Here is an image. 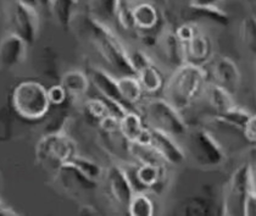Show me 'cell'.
I'll return each instance as SVG.
<instances>
[{"instance_id":"27","label":"cell","mask_w":256,"mask_h":216,"mask_svg":"<svg viewBox=\"0 0 256 216\" xmlns=\"http://www.w3.org/2000/svg\"><path fill=\"white\" fill-rule=\"evenodd\" d=\"M70 162H71L77 170H80L87 178L90 180V181L99 184V182L104 178V168H102L98 162L89 159L87 156L76 154L71 160H70Z\"/></svg>"},{"instance_id":"5","label":"cell","mask_w":256,"mask_h":216,"mask_svg":"<svg viewBox=\"0 0 256 216\" xmlns=\"http://www.w3.org/2000/svg\"><path fill=\"white\" fill-rule=\"evenodd\" d=\"M76 154L77 144L66 132L44 134L36 144L38 164L55 172Z\"/></svg>"},{"instance_id":"10","label":"cell","mask_w":256,"mask_h":216,"mask_svg":"<svg viewBox=\"0 0 256 216\" xmlns=\"http://www.w3.org/2000/svg\"><path fill=\"white\" fill-rule=\"evenodd\" d=\"M150 144L162 156L168 165H180L186 160V152L177 142V138L168 134V132L158 128L149 127Z\"/></svg>"},{"instance_id":"36","label":"cell","mask_w":256,"mask_h":216,"mask_svg":"<svg viewBox=\"0 0 256 216\" xmlns=\"http://www.w3.org/2000/svg\"><path fill=\"white\" fill-rule=\"evenodd\" d=\"M256 214V192H249L244 199L242 215L255 216Z\"/></svg>"},{"instance_id":"37","label":"cell","mask_w":256,"mask_h":216,"mask_svg":"<svg viewBox=\"0 0 256 216\" xmlns=\"http://www.w3.org/2000/svg\"><path fill=\"white\" fill-rule=\"evenodd\" d=\"M242 134H243L244 138L248 140V142L255 143L256 140V118L255 115L252 116V118L249 120V122L246 124V127H244V130L242 131Z\"/></svg>"},{"instance_id":"2","label":"cell","mask_w":256,"mask_h":216,"mask_svg":"<svg viewBox=\"0 0 256 216\" xmlns=\"http://www.w3.org/2000/svg\"><path fill=\"white\" fill-rule=\"evenodd\" d=\"M84 30L93 44L94 49L106 62L108 65L115 68L121 76L124 74H136L134 68L130 62V50L124 42L114 31L112 26L102 24L87 15L84 21Z\"/></svg>"},{"instance_id":"18","label":"cell","mask_w":256,"mask_h":216,"mask_svg":"<svg viewBox=\"0 0 256 216\" xmlns=\"http://www.w3.org/2000/svg\"><path fill=\"white\" fill-rule=\"evenodd\" d=\"M158 46H160L161 52L166 60L174 68L187 62L186 58V44L180 43L174 34V32H166L158 40Z\"/></svg>"},{"instance_id":"4","label":"cell","mask_w":256,"mask_h":216,"mask_svg":"<svg viewBox=\"0 0 256 216\" xmlns=\"http://www.w3.org/2000/svg\"><path fill=\"white\" fill-rule=\"evenodd\" d=\"M14 112L24 120L37 121L50 110L48 90L38 81H22L15 86L11 94Z\"/></svg>"},{"instance_id":"6","label":"cell","mask_w":256,"mask_h":216,"mask_svg":"<svg viewBox=\"0 0 256 216\" xmlns=\"http://www.w3.org/2000/svg\"><path fill=\"white\" fill-rule=\"evenodd\" d=\"M187 146L194 162L202 168H220L226 160L224 146L215 136L205 128H196L187 132Z\"/></svg>"},{"instance_id":"23","label":"cell","mask_w":256,"mask_h":216,"mask_svg":"<svg viewBox=\"0 0 256 216\" xmlns=\"http://www.w3.org/2000/svg\"><path fill=\"white\" fill-rule=\"evenodd\" d=\"M146 124H144L143 118L138 112L133 110L128 112L120 118L118 132L122 137L126 140V142H137L142 134L146 130Z\"/></svg>"},{"instance_id":"25","label":"cell","mask_w":256,"mask_h":216,"mask_svg":"<svg viewBox=\"0 0 256 216\" xmlns=\"http://www.w3.org/2000/svg\"><path fill=\"white\" fill-rule=\"evenodd\" d=\"M168 174V168H158L150 164H139L136 170V181L143 188H152L162 181Z\"/></svg>"},{"instance_id":"14","label":"cell","mask_w":256,"mask_h":216,"mask_svg":"<svg viewBox=\"0 0 256 216\" xmlns=\"http://www.w3.org/2000/svg\"><path fill=\"white\" fill-rule=\"evenodd\" d=\"M212 56V42L205 32L199 31L186 44L187 62L202 65Z\"/></svg>"},{"instance_id":"33","label":"cell","mask_w":256,"mask_h":216,"mask_svg":"<svg viewBox=\"0 0 256 216\" xmlns=\"http://www.w3.org/2000/svg\"><path fill=\"white\" fill-rule=\"evenodd\" d=\"M70 121V115L68 112H61L54 116L52 120L46 124V132L44 134H52V132H66L65 127Z\"/></svg>"},{"instance_id":"16","label":"cell","mask_w":256,"mask_h":216,"mask_svg":"<svg viewBox=\"0 0 256 216\" xmlns=\"http://www.w3.org/2000/svg\"><path fill=\"white\" fill-rule=\"evenodd\" d=\"M133 21L136 30L150 32L156 28L160 22V12L152 2H139L133 5Z\"/></svg>"},{"instance_id":"24","label":"cell","mask_w":256,"mask_h":216,"mask_svg":"<svg viewBox=\"0 0 256 216\" xmlns=\"http://www.w3.org/2000/svg\"><path fill=\"white\" fill-rule=\"evenodd\" d=\"M128 153L132 155L139 164H150L158 168H168L165 160L162 159L156 149L152 144H143L138 142H127Z\"/></svg>"},{"instance_id":"26","label":"cell","mask_w":256,"mask_h":216,"mask_svg":"<svg viewBox=\"0 0 256 216\" xmlns=\"http://www.w3.org/2000/svg\"><path fill=\"white\" fill-rule=\"evenodd\" d=\"M252 114L249 112L248 110L244 109V108L238 106V105H234V106L230 108V110H227L226 112L221 114V115H217L216 118L218 122L227 124V126L232 127V128L238 130V131H243L246 124L249 122L250 118H252Z\"/></svg>"},{"instance_id":"13","label":"cell","mask_w":256,"mask_h":216,"mask_svg":"<svg viewBox=\"0 0 256 216\" xmlns=\"http://www.w3.org/2000/svg\"><path fill=\"white\" fill-rule=\"evenodd\" d=\"M211 74L214 77V83L221 86L230 94L238 92L242 83V74L238 65L230 56H220L212 62Z\"/></svg>"},{"instance_id":"28","label":"cell","mask_w":256,"mask_h":216,"mask_svg":"<svg viewBox=\"0 0 256 216\" xmlns=\"http://www.w3.org/2000/svg\"><path fill=\"white\" fill-rule=\"evenodd\" d=\"M154 210V203L144 192H136L127 206L128 214L132 216H152Z\"/></svg>"},{"instance_id":"1","label":"cell","mask_w":256,"mask_h":216,"mask_svg":"<svg viewBox=\"0 0 256 216\" xmlns=\"http://www.w3.org/2000/svg\"><path fill=\"white\" fill-rule=\"evenodd\" d=\"M208 71L202 65L184 62L174 68L164 87V99L177 110L187 109L205 90Z\"/></svg>"},{"instance_id":"21","label":"cell","mask_w":256,"mask_h":216,"mask_svg":"<svg viewBox=\"0 0 256 216\" xmlns=\"http://www.w3.org/2000/svg\"><path fill=\"white\" fill-rule=\"evenodd\" d=\"M204 94L206 96L210 106L215 110L217 115L226 112L227 110H230V108L236 105L233 94H230L227 90L216 84V83H210V84L205 86Z\"/></svg>"},{"instance_id":"22","label":"cell","mask_w":256,"mask_h":216,"mask_svg":"<svg viewBox=\"0 0 256 216\" xmlns=\"http://www.w3.org/2000/svg\"><path fill=\"white\" fill-rule=\"evenodd\" d=\"M118 86L121 98L130 109L143 100L144 92L136 74H124L118 77Z\"/></svg>"},{"instance_id":"20","label":"cell","mask_w":256,"mask_h":216,"mask_svg":"<svg viewBox=\"0 0 256 216\" xmlns=\"http://www.w3.org/2000/svg\"><path fill=\"white\" fill-rule=\"evenodd\" d=\"M118 2L120 0H87L88 16L111 26L115 22Z\"/></svg>"},{"instance_id":"19","label":"cell","mask_w":256,"mask_h":216,"mask_svg":"<svg viewBox=\"0 0 256 216\" xmlns=\"http://www.w3.org/2000/svg\"><path fill=\"white\" fill-rule=\"evenodd\" d=\"M60 84L65 88L68 96L72 98H82L87 94L90 81L86 72L80 70H68L61 76Z\"/></svg>"},{"instance_id":"9","label":"cell","mask_w":256,"mask_h":216,"mask_svg":"<svg viewBox=\"0 0 256 216\" xmlns=\"http://www.w3.org/2000/svg\"><path fill=\"white\" fill-rule=\"evenodd\" d=\"M104 178L106 181L108 193L114 202L120 206L127 209L130 199L137 192L127 171L122 166L112 165L105 171Z\"/></svg>"},{"instance_id":"40","label":"cell","mask_w":256,"mask_h":216,"mask_svg":"<svg viewBox=\"0 0 256 216\" xmlns=\"http://www.w3.org/2000/svg\"><path fill=\"white\" fill-rule=\"evenodd\" d=\"M0 215H16V212L12 209H10V208H8L0 200Z\"/></svg>"},{"instance_id":"15","label":"cell","mask_w":256,"mask_h":216,"mask_svg":"<svg viewBox=\"0 0 256 216\" xmlns=\"http://www.w3.org/2000/svg\"><path fill=\"white\" fill-rule=\"evenodd\" d=\"M80 0H52L50 14L56 24L64 30H70L77 20Z\"/></svg>"},{"instance_id":"29","label":"cell","mask_w":256,"mask_h":216,"mask_svg":"<svg viewBox=\"0 0 256 216\" xmlns=\"http://www.w3.org/2000/svg\"><path fill=\"white\" fill-rule=\"evenodd\" d=\"M83 112L88 120L99 124L105 116L110 114V110H108L106 102L100 96V98L86 99L83 103Z\"/></svg>"},{"instance_id":"39","label":"cell","mask_w":256,"mask_h":216,"mask_svg":"<svg viewBox=\"0 0 256 216\" xmlns=\"http://www.w3.org/2000/svg\"><path fill=\"white\" fill-rule=\"evenodd\" d=\"M80 215H94L96 214V210L92 206H83L82 209L80 210Z\"/></svg>"},{"instance_id":"30","label":"cell","mask_w":256,"mask_h":216,"mask_svg":"<svg viewBox=\"0 0 256 216\" xmlns=\"http://www.w3.org/2000/svg\"><path fill=\"white\" fill-rule=\"evenodd\" d=\"M133 2L130 0H120L118 11H116L115 22L124 31H136L134 21H133Z\"/></svg>"},{"instance_id":"17","label":"cell","mask_w":256,"mask_h":216,"mask_svg":"<svg viewBox=\"0 0 256 216\" xmlns=\"http://www.w3.org/2000/svg\"><path fill=\"white\" fill-rule=\"evenodd\" d=\"M56 175L59 176L61 184L65 188L74 190H90L98 187L99 184L90 181L87 178L80 170H77L71 162H66L59 170L56 171Z\"/></svg>"},{"instance_id":"32","label":"cell","mask_w":256,"mask_h":216,"mask_svg":"<svg viewBox=\"0 0 256 216\" xmlns=\"http://www.w3.org/2000/svg\"><path fill=\"white\" fill-rule=\"evenodd\" d=\"M199 31H202V30L199 28V26L196 24H194V22H187V24H183L180 26H178L176 31L174 32L180 43L187 44Z\"/></svg>"},{"instance_id":"38","label":"cell","mask_w":256,"mask_h":216,"mask_svg":"<svg viewBox=\"0 0 256 216\" xmlns=\"http://www.w3.org/2000/svg\"><path fill=\"white\" fill-rule=\"evenodd\" d=\"M26 2L37 6L40 10H49L52 5V0H26Z\"/></svg>"},{"instance_id":"12","label":"cell","mask_w":256,"mask_h":216,"mask_svg":"<svg viewBox=\"0 0 256 216\" xmlns=\"http://www.w3.org/2000/svg\"><path fill=\"white\" fill-rule=\"evenodd\" d=\"M28 44L15 33L10 32L0 40V64L5 68H18L26 62Z\"/></svg>"},{"instance_id":"41","label":"cell","mask_w":256,"mask_h":216,"mask_svg":"<svg viewBox=\"0 0 256 216\" xmlns=\"http://www.w3.org/2000/svg\"><path fill=\"white\" fill-rule=\"evenodd\" d=\"M221 0H194L193 4L198 5H217V2Z\"/></svg>"},{"instance_id":"7","label":"cell","mask_w":256,"mask_h":216,"mask_svg":"<svg viewBox=\"0 0 256 216\" xmlns=\"http://www.w3.org/2000/svg\"><path fill=\"white\" fill-rule=\"evenodd\" d=\"M9 24L11 32L33 46L40 32V9L26 0H12L9 5Z\"/></svg>"},{"instance_id":"8","label":"cell","mask_w":256,"mask_h":216,"mask_svg":"<svg viewBox=\"0 0 256 216\" xmlns=\"http://www.w3.org/2000/svg\"><path fill=\"white\" fill-rule=\"evenodd\" d=\"M249 192H256L255 174L249 164H243L232 174L228 181L224 214L242 215L244 199Z\"/></svg>"},{"instance_id":"11","label":"cell","mask_w":256,"mask_h":216,"mask_svg":"<svg viewBox=\"0 0 256 216\" xmlns=\"http://www.w3.org/2000/svg\"><path fill=\"white\" fill-rule=\"evenodd\" d=\"M88 77L89 81L93 83L96 90H98L100 96L104 100H106L110 104L120 105V106H124L130 110L124 102V99L121 98L118 86V77L112 76L108 70L99 68V66L92 68L88 74Z\"/></svg>"},{"instance_id":"31","label":"cell","mask_w":256,"mask_h":216,"mask_svg":"<svg viewBox=\"0 0 256 216\" xmlns=\"http://www.w3.org/2000/svg\"><path fill=\"white\" fill-rule=\"evenodd\" d=\"M255 18H252V16L244 18L240 24V28H239V34H240L242 42L252 52L255 49Z\"/></svg>"},{"instance_id":"34","label":"cell","mask_w":256,"mask_h":216,"mask_svg":"<svg viewBox=\"0 0 256 216\" xmlns=\"http://www.w3.org/2000/svg\"><path fill=\"white\" fill-rule=\"evenodd\" d=\"M48 90V99L50 105L54 106H61L68 99V93L65 88L61 84H52L50 88H46Z\"/></svg>"},{"instance_id":"35","label":"cell","mask_w":256,"mask_h":216,"mask_svg":"<svg viewBox=\"0 0 256 216\" xmlns=\"http://www.w3.org/2000/svg\"><path fill=\"white\" fill-rule=\"evenodd\" d=\"M98 126L100 127V130H102L105 134H118V127H120V118H116L115 115H111V114H108V116H105V118L100 121V122L98 124Z\"/></svg>"},{"instance_id":"3","label":"cell","mask_w":256,"mask_h":216,"mask_svg":"<svg viewBox=\"0 0 256 216\" xmlns=\"http://www.w3.org/2000/svg\"><path fill=\"white\" fill-rule=\"evenodd\" d=\"M146 126L162 130L174 138L184 137L189 127L180 110L164 98H149L138 104Z\"/></svg>"}]
</instances>
